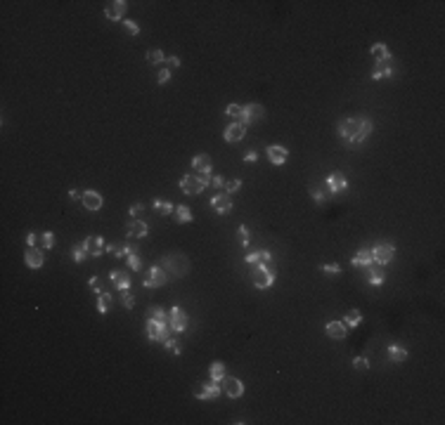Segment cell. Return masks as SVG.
<instances>
[{"label":"cell","mask_w":445,"mask_h":425,"mask_svg":"<svg viewBox=\"0 0 445 425\" xmlns=\"http://www.w3.org/2000/svg\"><path fill=\"white\" fill-rule=\"evenodd\" d=\"M372 130H374V126H372V121L367 116H348L339 123V135L344 137L348 147L362 144L372 135Z\"/></svg>","instance_id":"obj_1"},{"label":"cell","mask_w":445,"mask_h":425,"mask_svg":"<svg viewBox=\"0 0 445 425\" xmlns=\"http://www.w3.org/2000/svg\"><path fill=\"white\" fill-rule=\"evenodd\" d=\"M147 338L149 340H156V342H166V340L171 338V324H168V314H166V309L163 307H152V314L147 317Z\"/></svg>","instance_id":"obj_2"},{"label":"cell","mask_w":445,"mask_h":425,"mask_svg":"<svg viewBox=\"0 0 445 425\" xmlns=\"http://www.w3.org/2000/svg\"><path fill=\"white\" fill-rule=\"evenodd\" d=\"M178 187H180V191H183V194H187V196H197V194H201V191L206 189V187H211V175H197V172H187V175H183V177H180Z\"/></svg>","instance_id":"obj_3"},{"label":"cell","mask_w":445,"mask_h":425,"mask_svg":"<svg viewBox=\"0 0 445 425\" xmlns=\"http://www.w3.org/2000/svg\"><path fill=\"white\" fill-rule=\"evenodd\" d=\"M251 281H253V286H256V288L268 291V288L275 284V272H272V267L265 265V262L253 265V269H251Z\"/></svg>","instance_id":"obj_4"},{"label":"cell","mask_w":445,"mask_h":425,"mask_svg":"<svg viewBox=\"0 0 445 425\" xmlns=\"http://www.w3.org/2000/svg\"><path fill=\"white\" fill-rule=\"evenodd\" d=\"M168 324H171V331H173V333H185V331H187L190 319H187V314L180 309V305H173V307L168 309Z\"/></svg>","instance_id":"obj_5"},{"label":"cell","mask_w":445,"mask_h":425,"mask_svg":"<svg viewBox=\"0 0 445 425\" xmlns=\"http://www.w3.org/2000/svg\"><path fill=\"white\" fill-rule=\"evenodd\" d=\"M372 251V260L377 262V265H389L393 262V257H396V246L393 244H379L374 246V248H369Z\"/></svg>","instance_id":"obj_6"},{"label":"cell","mask_w":445,"mask_h":425,"mask_svg":"<svg viewBox=\"0 0 445 425\" xmlns=\"http://www.w3.org/2000/svg\"><path fill=\"white\" fill-rule=\"evenodd\" d=\"M166 281H168V274L163 272V267L154 265V267H149L147 276L142 279V286L145 288H159V286H163Z\"/></svg>","instance_id":"obj_7"},{"label":"cell","mask_w":445,"mask_h":425,"mask_svg":"<svg viewBox=\"0 0 445 425\" xmlns=\"http://www.w3.org/2000/svg\"><path fill=\"white\" fill-rule=\"evenodd\" d=\"M220 392H223V385L211 381V382H201V387H199L195 394H197V399H201V402H213V399L220 397Z\"/></svg>","instance_id":"obj_8"},{"label":"cell","mask_w":445,"mask_h":425,"mask_svg":"<svg viewBox=\"0 0 445 425\" xmlns=\"http://www.w3.org/2000/svg\"><path fill=\"white\" fill-rule=\"evenodd\" d=\"M232 196H230L228 191L223 194V191H218V194H213V199H211V208L218 212V215H230L232 212Z\"/></svg>","instance_id":"obj_9"},{"label":"cell","mask_w":445,"mask_h":425,"mask_svg":"<svg viewBox=\"0 0 445 425\" xmlns=\"http://www.w3.org/2000/svg\"><path fill=\"white\" fill-rule=\"evenodd\" d=\"M325 184H327V189H329V194H344V191L348 189V180H346V175L344 172H329L325 177Z\"/></svg>","instance_id":"obj_10"},{"label":"cell","mask_w":445,"mask_h":425,"mask_svg":"<svg viewBox=\"0 0 445 425\" xmlns=\"http://www.w3.org/2000/svg\"><path fill=\"white\" fill-rule=\"evenodd\" d=\"M263 114H265V111H263L261 104H253V102H249V104L242 106V116H239V123H242V126H249V123H253V121H258Z\"/></svg>","instance_id":"obj_11"},{"label":"cell","mask_w":445,"mask_h":425,"mask_svg":"<svg viewBox=\"0 0 445 425\" xmlns=\"http://www.w3.org/2000/svg\"><path fill=\"white\" fill-rule=\"evenodd\" d=\"M265 156L270 161L272 166H284L289 161V149L287 147H280V144H270L265 149Z\"/></svg>","instance_id":"obj_12"},{"label":"cell","mask_w":445,"mask_h":425,"mask_svg":"<svg viewBox=\"0 0 445 425\" xmlns=\"http://www.w3.org/2000/svg\"><path fill=\"white\" fill-rule=\"evenodd\" d=\"M128 10V2L126 0H114L104 7V14H107L109 21H123V14Z\"/></svg>","instance_id":"obj_13"},{"label":"cell","mask_w":445,"mask_h":425,"mask_svg":"<svg viewBox=\"0 0 445 425\" xmlns=\"http://www.w3.org/2000/svg\"><path fill=\"white\" fill-rule=\"evenodd\" d=\"M81 203L86 206V211L95 212V211H99V208L104 206V199H102V194H99V191L88 189V191H83V199H81Z\"/></svg>","instance_id":"obj_14"},{"label":"cell","mask_w":445,"mask_h":425,"mask_svg":"<svg viewBox=\"0 0 445 425\" xmlns=\"http://www.w3.org/2000/svg\"><path fill=\"white\" fill-rule=\"evenodd\" d=\"M223 390H225V394L228 397H232V399H237V397H242L244 394V382L239 381V378H232V376H225L223 378Z\"/></svg>","instance_id":"obj_15"},{"label":"cell","mask_w":445,"mask_h":425,"mask_svg":"<svg viewBox=\"0 0 445 425\" xmlns=\"http://www.w3.org/2000/svg\"><path fill=\"white\" fill-rule=\"evenodd\" d=\"M192 168H195L197 175H211L213 161H211V156H206V154H197V156H192Z\"/></svg>","instance_id":"obj_16"},{"label":"cell","mask_w":445,"mask_h":425,"mask_svg":"<svg viewBox=\"0 0 445 425\" xmlns=\"http://www.w3.org/2000/svg\"><path fill=\"white\" fill-rule=\"evenodd\" d=\"M325 333L329 336L332 340H344L346 338V333H348V326L344 324V321H327L325 324Z\"/></svg>","instance_id":"obj_17"},{"label":"cell","mask_w":445,"mask_h":425,"mask_svg":"<svg viewBox=\"0 0 445 425\" xmlns=\"http://www.w3.org/2000/svg\"><path fill=\"white\" fill-rule=\"evenodd\" d=\"M83 244H86L90 257H99L102 253H107V244H104V239H102V236H88Z\"/></svg>","instance_id":"obj_18"},{"label":"cell","mask_w":445,"mask_h":425,"mask_svg":"<svg viewBox=\"0 0 445 425\" xmlns=\"http://www.w3.org/2000/svg\"><path fill=\"white\" fill-rule=\"evenodd\" d=\"M244 262H247V265H258V262L270 265V262H272V253L268 251V248H258V251H253V253L244 255Z\"/></svg>","instance_id":"obj_19"},{"label":"cell","mask_w":445,"mask_h":425,"mask_svg":"<svg viewBox=\"0 0 445 425\" xmlns=\"http://www.w3.org/2000/svg\"><path fill=\"white\" fill-rule=\"evenodd\" d=\"M24 262L31 267V269H41L45 262V255H43V248H29L24 253Z\"/></svg>","instance_id":"obj_20"},{"label":"cell","mask_w":445,"mask_h":425,"mask_svg":"<svg viewBox=\"0 0 445 425\" xmlns=\"http://www.w3.org/2000/svg\"><path fill=\"white\" fill-rule=\"evenodd\" d=\"M396 74V66L393 62H377L372 69V81H381V78H391Z\"/></svg>","instance_id":"obj_21"},{"label":"cell","mask_w":445,"mask_h":425,"mask_svg":"<svg viewBox=\"0 0 445 425\" xmlns=\"http://www.w3.org/2000/svg\"><path fill=\"white\" fill-rule=\"evenodd\" d=\"M244 135H247V126H242L239 121L237 123H230V126L225 128V142H230V144L244 139Z\"/></svg>","instance_id":"obj_22"},{"label":"cell","mask_w":445,"mask_h":425,"mask_svg":"<svg viewBox=\"0 0 445 425\" xmlns=\"http://www.w3.org/2000/svg\"><path fill=\"white\" fill-rule=\"evenodd\" d=\"M126 234H128V239H145V236L149 234V224L142 222V220H133V222L128 224Z\"/></svg>","instance_id":"obj_23"},{"label":"cell","mask_w":445,"mask_h":425,"mask_svg":"<svg viewBox=\"0 0 445 425\" xmlns=\"http://www.w3.org/2000/svg\"><path fill=\"white\" fill-rule=\"evenodd\" d=\"M369 52L374 54V62H393V54L391 50L386 47V42H374L369 47Z\"/></svg>","instance_id":"obj_24"},{"label":"cell","mask_w":445,"mask_h":425,"mask_svg":"<svg viewBox=\"0 0 445 425\" xmlns=\"http://www.w3.org/2000/svg\"><path fill=\"white\" fill-rule=\"evenodd\" d=\"M350 265L353 267H372L374 260H372V251L369 248H360L358 253L350 257Z\"/></svg>","instance_id":"obj_25"},{"label":"cell","mask_w":445,"mask_h":425,"mask_svg":"<svg viewBox=\"0 0 445 425\" xmlns=\"http://www.w3.org/2000/svg\"><path fill=\"white\" fill-rule=\"evenodd\" d=\"M109 279H111L114 288H119L121 293H126V291L131 288V276L126 274V272H119V269H116V272H111V276H109Z\"/></svg>","instance_id":"obj_26"},{"label":"cell","mask_w":445,"mask_h":425,"mask_svg":"<svg viewBox=\"0 0 445 425\" xmlns=\"http://www.w3.org/2000/svg\"><path fill=\"white\" fill-rule=\"evenodd\" d=\"M173 217H175V222L190 224L192 220H195V212H192V208H187V206H175Z\"/></svg>","instance_id":"obj_27"},{"label":"cell","mask_w":445,"mask_h":425,"mask_svg":"<svg viewBox=\"0 0 445 425\" xmlns=\"http://www.w3.org/2000/svg\"><path fill=\"white\" fill-rule=\"evenodd\" d=\"M389 359L396 361V364H402V361H407V350L402 347V345H389Z\"/></svg>","instance_id":"obj_28"},{"label":"cell","mask_w":445,"mask_h":425,"mask_svg":"<svg viewBox=\"0 0 445 425\" xmlns=\"http://www.w3.org/2000/svg\"><path fill=\"white\" fill-rule=\"evenodd\" d=\"M88 257H90V253H88L86 244H76L74 248H71V260H74L76 265H83Z\"/></svg>","instance_id":"obj_29"},{"label":"cell","mask_w":445,"mask_h":425,"mask_svg":"<svg viewBox=\"0 0 445 425\" xmlns=\"http://www.w3.org/2000/svg\"><path fill=\"white\" fill-rule=\"evenodd\" d=\"M208 376H211V381L223 382V378L228 376V373H225V364H223V361H213L211 369H208Z\"/></svg>","instance_id":"obj_30"},{"label":"cell","mask_w":445,"mask_h":425,"mask_svg":"<svg viewBox=\"0 0 445 425\" xmlns=\"http://www.w3.org/2000/svg\"><path fill=\"white\" fill-rule=\"evenodd\" d=\"M344 324H346L348 329H358L360 324H362V312H360V309H350L346 317H344Z\"/></svg>","instance_id":"obj_31"},{"label":"cell","mask_w":445,"mask_h":425,"mask_svg":"<svg viewBox=\"0 0 445 425\" xmlns=\"http://www.w3.org/2000/svg\"><path fill=\"white\" fill-rule=\"evenodd\" d=\"M152 206H154V211L159 212V215H173V212H175V206H173V203L161 201V199H156Z\"/></svg>","instance_id":"obj_32"},{"label":"cell","mask_w":445,"mask_h":425,"mask_svg":"<svg viewBox=\"0 0 445 425\" xmlns=\"http://www.w3.org/2000/svg\"><path fill=\"white\" fill-rule=\"evenodd\" d=\"M367 281L372 286H381V284L386 281V272H384V269H369Z\"/></svg>","instance_id":"obj_33"},{"label":"cell","mask_w":445,"mask_h":425,"mask_svg":"<svg viewBox=\"0 0 445 425\" xmlns=\"http://www.w3.org/2000/svg\"><path fill=\"white\" fill-rule=\"evenodd\" d=\"M111 309V296L109 293H99L98 296V312L99 314H107Z\"/></svg>","instance_id":"obj_34"},{"label":"cell","mask_w":445,"mask_h":425,"mask_svg":"<svg viewBox=\"0 0 445 425\" xmlns=\"http://www.w3.org/2000/svg\"><path fill=\"white\" fill-rule=\"evenodd\" d=\"M54 244H57V239H54V234H52V232H43V234H41V239H38V246H41L43 251L52 248Z\"/></svg>","instance_id":"obj_35"},{"label":"cell","mask_w":445,"mask_h":425,"mask_svg":"<svg viewBox=\"0 0 445 425\" xmlns=\"http://www.w3.org/2000/svg\"><path fill=\"white\" fill-rule=\"evenodd\" d=\"M237 241L242 244V248H247L251 244V234H249V227H244V224H239L237 229Z\"/></svg>","instance_id":"obj_36"},{"label":"cell","mask_w":445,"mask_h":425,"mask_svg":"<svg viewBox=\"0 0 445 425\" xmlns=\"http://www.w3.org/2000/svg\"><path fill=\"white\" fill-rule=\"evenodd\" d=\"M88 288H90V291H93V293H104V284H102V279H99V276H90V279H88Z\"/></svg>","instance_id":"obj_37"},{"label":"cell","mask_w":445,"mask_h":425,"mask_svg":"<svg viewBox=\"0 0 445 425\" xmlns=\"http://www.w3.org/2000/svg\"><path fill=\"white\" fill-rule=\"evenodd\" d=\"M163 347H166V350H171V352L175 354V357H180V354H183V347H180V342H178V340H175L173 336H171V338L163 342Z\"/></svg>","instance_id":"obj_38"},{"label":"cell","mask_w":445,"mask_h":425,"mask_svg":"<svg viewBox=\"0 0 445 425\" xmlns=\"http://www.w3.org/2000/svg\"><path fill=\"white\" fill-rule=\"evenodd\" d=\"M147 57V62L149 64H161V62H166V54L161 52V50H149V52L145 54Z\"/></svg>","instance_id":"obj_39"},{"label":"cell","mask_w":445,"mask_h":425,"mask_svg":"<svg viewBox=\"0 0 445 425\" xmlns=\"http://www.w3.org/2000/svg\"><path fill=\"white\" fill-rule=\"evenodd\" d=\"M126 262H128V267H131L133 272H140V269H142V260H140V255H138V253L128 255V257H126Z\"/></svg>","instance_id":"obj_40"},{"label":"cell","mask_w":445,"mask_h":425,"mask_svg":"<svg viewBox=\"0 0 445 425\" xmlns=\"http://www.w3.org/2000/svg\"><path fill=\"white\" fill-rule=\"evenodd\" d=\"M123 29L128 31V36H140V26H138V21L123 19Z\"/></svg>","instance_id":"obj_41"},{"label":"cell","mask_w":445,"mask_h":425,"mask_svg":"<svg viewBox=\"0 0 445 425\" xmlns=\"http://www.w3.org/2000/svg\"><path fill=\"white\" fill-rule=\"evenodd\" d=\"M310 199H313L315 203H325L327 201V194L320 187H310Z\"/></svg>","instance_id":"obj_42"},{"label":"cell","mask_w":445,"mask_h":425,"mask_svg":"<svg viewBox=\"0 0 445 425\" xmlns=\"http://www.w3.org/2000/svg\"><path fill=\"white\" fill-rule=\"evenodd\" d=\"M353 369H358V371H367V369H369V359H367V357H362V354L355 357V359H353Z\"/></svg>","instance_id":"obj_43"},{"label":"cell","mask_w":445,"mask_h":425,"mask_svg":"<svg viewBox=\"0 0 445 425\" xmlns=\"http://www.w3.org/2000/svg\"><path fill=\"white\" fill-rule=\"evenodd\" d=\"M239 189H242V180H228L225 182V191H228V194H237Z\"/></svg>","instance_id":"obj_44"},{"label":"cell","mask_w":445,"mask_h":425,"mask_svg":"<svg viewBox=\"0 0 445 425\" xmlns=\"http://www.w3.org/2000/svg\"><path fill=\"white\" fill-rule=\"evenodd\" d=\"M121 302H123V307H126V309H133V305H135V298L131 296V291L121 293Z\"/></svg>","instance_id":"obj_45"},{"label":"cell","mask_w":445,"mask_h":425,"mask_svg":"<svg viewBox=\"0 0 445 425\" xmlns=\"http://www.w3.org/2000/svg\"><path fill=\"white\" fill-rule=\"evenodd\" d=\"M107 251L114 255V257H126V253H123V246H119V244H109Z\"/></svg>","instance_id":"obj_46"},{"label":"cell","mask_w":445,"mask_h":425,"mask_svg":"<svg viewBox=\"0 0 445 425\" xmlns=\"http://www.w3.org/2000/svg\"><path fill=\"white\" fill-rule=\"evenodd\" d=\"M225 182H228V180H225L223 175H213V177H211V187L220 191V189H223V187H225Z\"/></svg>","instance_id":"obj_47"},{"label":"cell","mask_w":445,"mask_h":425,"mask_svg":"<svg viewBox=\"0 0 445 425\" xmlns=\"http://www.w3.org/2000/svg\"><path fill=\"white\" fill-rule=\"evenodd\" d=\"M225 114H228L230 118H239V116H242V106H239V104H228Z\"/></svg>","instance_id":"obj_48"},{"label":"cell","mask_w":445,"mask_h":425,"mask_svg":"<svg viewBox=\"0 0 445 425\" xmlns=\"http://www.w3.org/2000/svg\"><path fill=\"white\" fill-rule=\"evenodd\" d=\"M322 272H325V274H341V265H337V262H329V265H325L322 267Z\"/></svg>","instance_id":"obj_49"},{"label":"cell","mask_w":445,"mask_h":425,"mask_svg":"<svg viewBox=\"0 0 445 425\" xmlns=\"http://www.w3.org/2000/svg\"><path fill=\"white\" fill-rule=\"evenodd\" d=\"M258 161V151L256 149H249L247 154H244V163H256Z\"/></svg>","instance_id":"obj_50"},{"label":"cell","mask_w":445,"mask_h":425,"mask_svg":"<svg viewBox=\"0 0 445 425\" xmlns=\"http://www.w3.org/2000/svg\"><path fill=\"white\" fill-rule=\"evenodd\" d=\"M171 81V69H161L159 71V85H166Z\"/></svg>","instance_id":"obj_51"},{"label":"cell","mask_w":445,"mask_h":425,"mask_svg":"<svg viewBox=\"0 0 445 425\" xmlns=\"http://www.w3.org/2000/svg\"><path fill=\"white\" fill-rule=\"evenodd\" d=\"M178 66H180V59H178L175 54L166 57V69H178Z\"/></svg>","instance_id":"obj_52"},{"label":"cell","mask_w":445,"mask_h":425,"mask_svg":"<svg viewBox=\"0 0 445 425\" xmlns=\"http://www.w3.org/2000/svg\"><path fill=\"white\" fill-rule=\"evenodd\" d=\"M38 239H41V234H36V232L29 234V236H26V244H29V248H36V246H38Z\"/></svg>","instance_id":"obj_53"},{"label":"cell","mask_w":445,"mask_h":425,"mask_svg":"<svg viewBox=\"0 0 445 425\" xmlns=\"http://www.w3.org/2000/svg\"><path fill=\"white\" fill-rule=\"evenodd\" d=\"M138 251H140V248H138L135 244H123V253H126V257L133 255V253H138Z\"/></svg>","instance_id":"obj_54"},{"label":"cell","mask_w":445,"mask_h":425,"mask_svg":"<svg viewBox=\"0 0 445 425\" xmlns=\"http://www.w3.org/2000/svg\"><path fill=\"white\" fill-rule=\"evenodd\" d=\"M142 211H145V206H142V203H135V206H133V208H131V215H133V217H135V215H140Z\"/></svg>","instance_id":"obj_55"},{"label":"cell","mask_w":445,"mask_h":425,"mask_svg":"<svg viewBox=\"0 0 445 425\" xmlns=\"http://www.w3.org/2000/svg\"><path fill=\"white\" fill-rule=\"evenodd\" d=\"M69 199H74V201H78V199H83V191L71 189V191H69Z\"/></svg>","instance_id":"obj_56"}]
</instances>
